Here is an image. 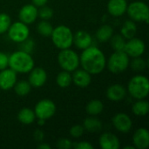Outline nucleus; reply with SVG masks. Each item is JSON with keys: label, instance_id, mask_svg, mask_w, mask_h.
Returning a JSON list of instances; mask_svg holds the SVG:
<instances>
[{"label": "nucleus", "instance_id": "29", "mask_svg": "<svg viewBox=\"0 0 149 149\" xmlns=\"http://www.w3.org/2000/svg\"><path fill=\"white\" fill-rule=\"evenodd\" d=\"M111 46L114 51H124L126 40L121 34L113 35L110 38Z\"/></svg>", "mask_w": 149, "mask_h": 149}, {"label": "nucleus", "instance_id": "37", "mask_svg": "<svg viewBox=\"0 0 149 149\" xmlns=\"http://www.w3.org/2000/svg\"><path fill=\"white\" fill-rule=\"evenodd\" d=\"M9 66V56L3 52H0V71L7 68Z\"/></svg>", "mask_w": 149, "mask_h": 149}, {"label": "nucleus", "instance_id": "21", "mask_svg": "<svg viewBox=\"0 0 149 149\" xmlns=\"http://www.w3.org/2000/svg\"><path fill=\"white\" fill-rule=\"evenodd\" d=\"M83 127L90 133H97L102 129V122L98 118L91 116L84 120Z\"/></svg>", "mask_w": 149, "mask_h": 149}, {"label": "nucleus", "instance_id": "27", "mask_svg": "<svg viewBox=\"0 0 149 149\" xmlns=\"http://www.w3.org/2000/svg\"><path fill=\"white\" fill-rule=\"evenodd\" d=\"M72 82V75L67 71L64 70V71L60 72L56 77V83L61 88H66V87L70 86Z\"/></svg>", "mask_w": 149, "mask_h": 149}, {"label": "nucleus", "instance_id": "28", "mask_svg": "<svg viewBox=\"0 0 149 149\" xmlns=\"http://www.w3.org/2000/svg\"><path fill=\"white\" fill-rule=\"evenodd\" d=\"M13 88H14L15 93L18 96H26L30 93L31 90V86L29 83V81L20 80L18 82H16Z\"/></svg>", "mask_w": 149, "mask_h": 149}, {"label": "nucleus", "instance_id": "8", "mask_svg": "<svg viewBox=\"0 0 149 149\" xmlns=\"http://www.w3.org/2000/svg\"><path fill=\"white\" fill-rule=\"evenodd\" d=\"M7 32L10 39L16 43H21L30 36L28 24H25L21 21L11 24Z\"/></svg>", "mask_w": 149, "mask_h": 149}, {"label": "nucleus", "instance_id": "20", "mask_svg": "<svg viewBox=\"0 0 149 149\" xmlns=\"http://www.w3.org/2000/svg\"><path fill=\"white\" fill-rule=\"evenodd\" d=\"M127 95V90L124 86L120 84H114L110 86L107 90V97L112 101H120Z\"/></svg>", "mask_w": 149, "mask_h": 149}, {"label": "nucleus", "instance_id": "16", "mask_svg": "<svg viewBox=\"0 0 149 149\" xmlns=\"http://www.w3.org/2000/svg\"><path fill=\"white\" fill-rule=\"evenodd\" d=\"M73 44L76 45L77 48L84 50L93 44V38L89 32L84 30L78 31L73 35Z\"/></svg>", "mask_w": 149, "mask_h": 149}, {"label": "nucleus", "instance_id": "7", "mask_svg": "<svg viewBox=\"0 0 149 149\" xmlns=\"http://www.w3.org/2000/svg\"><path fill=\"white\" fill-rule=\"evenodd\" d=\"M131 20L134 22L148 23L149 10L146 3L141 1H135L127 4V11Z\"/></svg>", "mask_w": 149, "mask_h": 149}, {"label": "nucleus", "instance_id": "23", "mask_svg": "<svg viewBox=\"0 0 149 149\" xmlns=\"http://www.w3.org/2000/svg\"><path fill=\"white\" fill-rule=\"evenodd\" d=\"M17 119L20 123L24 125H30L35 121L36 115H35L34 111H32L31 109L24 107L19 111L17 114Z\"/></svg>", "mask_w": 149, "mask_h": 149}, {"label": "nucleus", "instance_id": "3", "mask_svg": "<svg viewBox=\"0 0 149 149\" xmlns=\"http://www.w3.org/2000/svg\"><path fill=\"white\" fill-rule=\"evenodd\" d=\"M51 37L53 45L59 50L70 48L73 44V33L65 25H58L53 28Z\"/></svg>", "mask_w": 149, "mask_h": 149}, {"label": "nucleus", "instance_id": "14", "mask_svg": "<svg viewBox=\"0 0 149 149\" xmlns=\"http://www.w3.org/2000/svg\"><path fill=\"white\" fill-rule=\"evenodd\" d=\"M47 80V73L45 69L41 67L32 68L29 75V83L31 87L38 88L43 86Z\"/></svg>", "mask_w": 149, "mask_h": 149}, {"label": "nucleus", "instance_id": "25", "mask_svg": "<svg viewBox=\"0 0 149 149\" xmlns=\"http://www.w3.org/2000/svg\"><path fill=\"white\" fill-rule=\"evenodd\" d=\"M113 35V29L108 24H104L100 26L96 31L97 39L100 42H103V43L110 40Z\"/></svg>", "mask_w": 149, "mask_h": 149}, {"label": "nucleus", "instance_id": "43", "mask_svg": "<svg viewBox=\"0 0 149 149\" xmlns=\"http://www.w3.org/2000/svg\"><path fill=\"white\" fill-rule=\"evenodd\" d=\"M124 149H135V147L134 146H127L124 148Z\"/></svg>", "mask_w": 149, "mask_h": 149}, {"label": "nucleus", "instance_id": "35", "mask_svg": "<svg viewBox=\"0 0 149 149\" xmlns=\"http://www.w3.org/2000/svg\"><path fill=\"white\" fill-rule=\"evenodd\" d=\"M84 127L81 125H75L70 128V134L73 138H79L84 134Z\"/></svg>", "mask_w": 149, "mask_h": 149}, {"label": "nucleus", "instance_id": "41", "mask_svg": "<svg viewBox=\"0 0 149 149\" xmlns=\"http://www.w3.org/2000/svg\"><path fill=\"white\" fill-rule=\"evenodd\" d=\"M38 148H40V149H50L51 148V147L48 145V144H45V143H44V142H40V144L38 146Z\"/></svg>", "mask_w": 149, "mask_h": 149}, {"label": "nucleus", "instance_id": "34", "mask_svg": "<svg viewBox=\"0 0 149 149\" xmlns=\"http://www.w3.org/2000/svg\"><path fill=\"white\" fill-rule=\"evenodd\" d=\"M40 9L38 10V17L40 18H42L43 20H49L50 18L52 17L53 16V10L52 8L46 6V5H44V6H41L39 7Z\"/></svg>", "mask_w": 149, "mask_h": 149}, {"label": "nucleus", "instance_id": "15", "mask_svg": "<svg viewBox=\"0 0 149 149\" xmlns=\"http://www.w3.org/2000/svg\"><path fill=\"white\" fill-rule=\"evenodd\" d=\"M133 143L135 148H148L149 146L148 130L143 127L138 128L133 135Z\"/></svg>", "mask_w": 149, "mask_h": 149}, {"label": "nucleus", "instance_id": "38", "mask_svg": "<svg viewBox=\"0 0 149 149\" xmlns=\"http://www.w3.org/2000/svg\"><path fill=\"white\" fill-rule=\"evenodd\" d=\"M72 147L75 149H93V146L87 142V141H80V142H76L72 144Z\"/></svg>", "mask_w": 149, "mask_h": 149}, {"label": "nucleus", "instance_id": "13", "mask_svg": "<svg viewBox=\"0 0 149 149\" xmlns=\"http://www.w3.org/2000/svg\"><path fill=\"white\" fill-rule=\"evenodd\" d=\"M114 127L120 133H128L133 126L131 118L124 113H119L112 120Z\"/></svg>", "mask_w": 149, "mask_h": 149}, {"label": "nucleus", "instance_id": "17", "mask_svg": "<svg viewBox=\"0 0 149 149\" xmlns=\"http://www.w3.org/2000/svg\"><path fill=\"white\" fill-rule=\"evenodd\" d=\"M72 82L80 88L87 87L92 81V77L89 72L84 69H76L72 76Z\"/></svg>", "mask_w": 149, "mask_h": 149}, {"label": "nucleus", "instance_id": "39", "mask_svg": "<svg viewBox=\"0 0 149 149\" xmlns=\"http://www.w3.org/2000/svg\"><path fill=\"white\" fill-rule=\"evenodd\" d=\"M33 137H34V140L36 141H38V142H42L44 138H45V134L42 130L40 129H36L33 133Z\"/></svg>", "mask_w": 149, "mask_h": 149}, {"label": "nucleus", "instance_id": "1", "mask_svg": "<svg viewBox=\"0 0 149 149\" xmlns=\"http://www.w3.org/2000/svg\"><path fill=\"white\" fill-rule=\"evenodd\" d=\"M79 65L91 75H97L103 72L107 65V59L103 52L96 46H89L83 50L79 57Z\"/></svg>", "mask_w": 149, "mask_h": 149}, {"label": "nucleus", "instance_id": "32", "mask_svg": "<svg viewBox=\"0 0 149 149\" xmlns=\"http://www.w3.org/2000/svg\"><path fill=\"white\" fill-rule=\"evenodd\" d=\"M11 24V19L6 13H0V34L7 32L10 25Z\"/></svg>", "mask_w": 149, "mask_h": 149}, {"label": "nucleus", "instance_id": "36", "mask_svg": "<svg viewBox=\"0 0 149 149\" xmlns=\"http://www.w3.org/2000/svg\"><path fill=\"white\" fill-rule=\"evenodd\" d=\"M72 144L73 143L71 140L67 138H62L57 141V148L60 149H70L72 148Z\"/></svg>", "mask_w": 149, "mask_h": 149}, {"label": "nucleus", "instance_id": "11", "mask_svg": "<svg viewBox=\"0 0 149 149\" xmlns=\"http://www.w3.org/2000/svg\"><path fill=\"white\" fill-rule=\"evenodd\" d=\"M38 7L34 4H25L19 10V19L25 24H31L36 21L38 17Z\"/></svg>", "mask_w": 149, "mask_h": 149}, {"label": "nucleus", "instance_id": "26", "mask_svg": "<svg viewBox=\"0 0 149 149\" xmlns=\"http://www.w3.org/2000/svg\"><path fill=\"white\" fill-rule=\"evenodd\" d=\"M104 109V105L100 100H91L86 107L87 113L91 116H96L102 113Z\"/></svg>", "mask_w": 149, "mask_h": 149}, {"label": "nucleus", "instance_id": "30", "mask_svg": "<svg viewBox=\"0 0 149 149\" xmlns=\"http://www.w3.org/2000/svg\"><path fill=\"white\" fill-rule=\"evenodd\" d=\"M38 32L44 37H50L53 31L52 25L47 20H42L37 26Z\"/></svg>", "mask_w": 149, "mask_h": 149}, {"label": "nucleus", "instance_id": "31", "mask_svg": "<svg viewBox=\"0 0 149 149\" xmlns=\"http://www.w3.org/2000/svg\"><path fill=\"white\" fill-rule=\"evenodd\" d=\"M130 66L134 72H141L145 70V68L147 67V62L141 57H136L133 58Z\"/></svg>", "mask_w": 149, "mask_h": 149}, {"label": "nucleus", "instance_id": "22", "mask_svg": "<svg viewBox=\"0 0 149 149\" xmlns=\"http://www.w3.org/2000/svg\"><path fill=\"white\" fill-rule=\"evenodd\" d=\"M137 33V25L134 21L133 20H127L120 30V34L123 36L124 38L130 39L134 38Z\"/></svg>", "mask_w": 149, "mask_h": 149}, {"label": "nucleus", "instance_id": "40", "mask_svg": "<svg viewBox=\"0 0 149 149\" xmlns=\"http://www.w3.org/2000/svg\"><path fill=\"white\" fill-rule=\"evenodd\" d=\"M31 1H32V4H34L36 7L44 6L48 2V0H31Z\"/></svg>", "mask_w": 149, "mask_h": 149}, {"label": "nucleus", "instance_id": "6", "mask_svg": "<svg viewBox=\"0 0 149 149\" xmlns=\"http://www.w3.org/2000/svg\"><path fill=\"white\" fill-rule=\"evenodd\" d=\"M58 62L63 70L72 72L78 69L79 65V56L70 48L60 50L58 55Z\"/></svg>", "mask_w": 149, "mask_h": 149}, {"label": "nucleus", "instance_id": "33", "mask_svg": "<svg viewBox=\"0 0 149 149\" xmlns=\"http://www.w3.org/2000/svg\"><path fill=\"white\" fill-rule=\"evenodd\" d=\"M20 44V50L24 52H27V53H31L34 50V46H35V43L33 41L32 38H27L26 39H24V41H22Z\"/></svg>", "mask_w": 149, "mask_h": 149}, {"label": "nucleus", "instance_id": "42", "mask_svg": "<svg viewBox=\"0 0 149 149\" xmlns=\"http://www.w3.org/2000/svg\"><path fill=\"white\" fill-rule=\"evenodd\" d=\"M45 120H43V119H38V125H39V126H43V125H45Z\"/></svg>", "mask_w": 149, "mask_h": 149}, {"label": "nucleus", "instance_id": "12", "mask_svg": "<svg viewBox=\"0 0 149 149\" xmlns=\"http://www.w3.org/2000/svg\"><path fill=\"white\" fill-rule=\"evenodd\" d=\"M17 82V72L10 68L0 71V89L7 91L13 88Z\"/></svg>", "mask_w": 149, "mask_h": 149}, {"label": "nucleus", "instance_id": "9", "mask_svg": "<svg viewBox=\"0 0 149 149\" xmlns=\"http://www.w3.org/2000/svg\"><path fill=\"white\" fill-rule=\"evenodd\" d=\"M36 118L48 120L52 118L56 113V105L49 99H44L39 100L34 108Z\"/></svg>", "mask_w": 149, "mask_h": 149}, {"label": "nucleus", "instance_id": "19", "mask_svg": "<svg viewBox=\"0 0 149 149\" xmlns=\"http://www.w3.org/2000/svg\"><path fill=\"white\" fill-rule=\"evenodd\" d=\"M127 0H109L107 3V10L113 17L122 16L127 11Z\"/></svg>", "mask_w": 149, "mask_h": 149}, {"label": "nucleus", "instance_id": "24", "mask_svg": "<svg viewBox=\"0 0 149 149\" xmlns=\"http://www.w3.org/2000/svg\"><path fill=\"white\" fill-rule=\"evenodd\" d=\"M132 112L136 116H146L149 112V103L147 100H138L132 107Z\"/></svg>", "mask_w": 149, "mask_h": 149}, {"label": "nucleus", "instance_id": "10", "mask_svg": "<svg viewBox=\"0 0 149 149\" xmlns=\"http://www.w3.org/2000/svg\"><path fill=\"white\" fill-rule=\"evenodd\" d=\"M127 40L128 41L126 42L125 45L124 52L128 55V57L131 58L141 57L145 52L146 45L144 41H142L141 38L134 37Z\"/></svg>", "mask_w": 149, "mask_h": 149}, {"label": "nucleus", "instance_id": "18", "mask_svg": "<svg viewBox=\"0 0 149 149\" xmlns=\"http://www.w3.org/2000/svg\"><path fill=\"white\" fill-rule=\"evenodd\" d=\"M100 146L102 149H119L120 143L115 134L112 133H104L100 137Z\"/></svg>", "mask_w": 149, "mask_h": 149}, {"label": "nucleus", "instance_id": "2", "mask_svg": "<svg viewBox=\"0 0 149 149\" xmlns=\"http://www.w3.org/2000/svg\"><path fill=\"white\" fill-rule=\"evenodd\" d=\"M9 66L17 73H27L34 67V60L30 53L19 50L9 56Z\"/></svg>", "mask_w": 149, "mask_h": 149}, {"label": "nucleus", "instance_id": "5", "mask_svg": "<svg viewBox=\"0 0 149 149\" xmlns=\"http://www.w3.org/2000/svg\"><path fill=\"white\" fill-rule=\"evenodd\" d=\"M129 57L124 51H115L108 58V70L113 74H120L125 72L129 65Z\"/></svg>", "mask_w": 149, "mask_h": 149}, {"label": "nucleus", "instance_id": "4", "mask_svg": "<svg viewBox=\"0 0 149 149\" xmlns=\"http://www.w3.org/2000/svg\"><path fill=\"white\" fill-rule=\"evenodd\" d=\"M128 93L136 100H144L149 93V81L144 75H135L128 82Z\"/></svg>", "mask_w": 149, "mask_h": 149}]
</instances>
